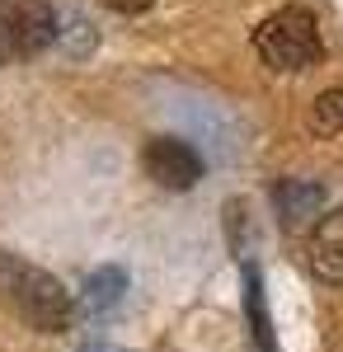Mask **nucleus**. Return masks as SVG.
Returning a JSON list of instances; mask_svg holds the SVG:
<instances>
[{"mask_svg":"<svg viewBox=\"0 0 343 352\" xmlns=\"http://www.w3.org/2000/svg\"><path fill=\"white\" fill-rule=\"evenodd\" d=\"M0 300L38 333H66L76 320V300L66 296V287L19 254H0Z\"/></svg>","mask_w":343,"mask_h":352,"instance_id":"nucleus-1","label":"nucleus"},{"mask_svg":"<svg viewBox=\"0 0 343 352\" xmlns=\"http://www.w3.org/2000/svg\"><path fill=\"white\" fill-rule=\"evenodd\" d=\"M254 52L264 56L273 71H306V66H315L320 52H324L315 14L301 10V5L273 10L264 24L254 28Z\"/></svg>","mask_w":343,"mask_h":352,"instance_id":"nucleus-2","label":"nucleus"},{"mask_svg":"<svg viewBox=\"0 0 343 352\" xmlns=\"http://www.w3.org/2000/svg\"><path fill=\"white\" fill-rule=\"evenodd\" d=\"M56 38V14L48 0H5L0 5V66L43 52Z\"/></svg>","mask_w":343,"mask_h":352,"instance_id":"nucleus-3","label":"nucleus"},{"mask_svg":"<svg viewBox=\"0 0 343 352\" xmlns=\"http://www.w3.org/2000/svg\"><path fill=\"white\" fill-rule=\"evenodd\" d=\"M141 164H146L151 184H160L169 192H184L202 179V155L179 136H151L146 151H141Z\"/></svg>","mask_w":343,"mask_h":352,"instance_id":"nucleus-4","label":"nucleus"},{"mask_svg":"<svg viewBox=\"0 0 343 352\" xmlns=\"http://www.w3.org/2000/svg\"><path fill=\"white\" fill-rule=\"evenodd\" d=\"M311 268L324 282H343V207L324 212L311 235Z\"/></svg>","mask_w":343,"mask_h":352,"instance_id":"nucleus-5","label":"nucleus"},{"mask_svg":"<svg viewBox=\"0 0 343 352\" xmlns=\"http://www.w3.org/2000/svg\"><path fill=\"white\" fill-rule=\"evenodd\" d=\"M273 202H278L282 226H287V230H296V226H306V221L320 212L324 188H320V184H301V179H282V184L273 188Z\"/></svg>","mask_w":343,"mask_h":352,"instance_id":"nucleus-6","label":"nucleus"},{"mask_svg":"<svg viewBox=\"0 0 343 352\" xmlns=\"http://www.w3.org/2000/svg\"><path fill=\"white\" fill-rule=\"evenodd\" d=\"M123 292H127V272L108 263V268L90 272V282H85L80 300H85L94 315H108V310H118V305H123Z\"/></svg>","mask_w":343,"mask_h":352,"instance_id":"nucleus-7","label":"nucleus"},{"mask_svg":"<svg viewBox=\"0 0 343 352\" xmlns=\"http://www.w3.org/2000/svg\"><path fill=\"white\" fill-rule=\"evenodd\" d=\"M245 310H249V333H254V348L273 352V329H268V305H264V287H259V272L245 268Z\"/></svg>","mask_w":343,"mask_h":352,"instance_id":"nucleus-8","label":"nucleus"},{"mask_svg":"<svg viewBox=\"0 0 343 352\" xmlns=\"http://www.w3.org/2000/svg\"><path fill=\"white\" fill-rule=\"evenodd\" d=\"M311 127L320 136H339L343 132V85H329L311 109Z\"/></svg>","mask_w":343,"mask_h":352,"instance_id":"nucleus-9","label":"nucleus"},{"mask_svg":"<svg viewBox=\"0 0 343 352\" xmlns=\"http://www.w3.org/2000/svg\"><path fill=\"white\" fill-rule=\"evenodd\" d=\"M108 10H118V14H141V10H151L156 0H104Z\"/></svg>","mask_w":343,"mask_h":352,"instance_id":"nucleus-10","label":"nucleus"},{"mask_svg":"<svg viewBox=\"0 0 343 352\" xmlns=\"http://www.w3.org/2000/svg\"><path fill=\"white\" fill-rule=\"evenodd\" d=\"M94 352H123V348H94Z\"/></svg>","mask_w":343,"mask_h":352,"instance_id":"nucleus-11","label":"nucleus"}]
</instances>
